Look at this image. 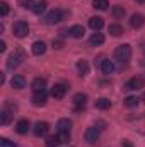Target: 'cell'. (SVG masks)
I'll use <instances>...</instances> for the list:
<instances>
[{"mask_svg":"<svg viewBox=\"0 0 145 147\" xmlns=\"http://www.w3.org/2000/svg\"><path fill=\"white\" fill-rule=\"evenodd\" d=\"M24 60H26V55H24V51L19 48V50H15V51L9 57V60H7V69H9V70H14V69H17Z\"/></svg>","mask_w":145,"mask_h":147,"instance_id":"1","label":"cell"},{"mask_svg":"<svg viewBox=\"0 0 145 147\" xmlns=\"http://www.w3.org/2000/svg\"><path fill=\"white\" fill-rule=\"evenodd\" d=\"M130 57H132V46L130 45H119L116 50H114V58L118 60V62H128L130 60Z\"/></svg>","mask_w":145,"mask_h":147,"instance_id":"2","label":"cell"},{"mask_svg":"<svg viewBox=\"0 0 145 147\" xmlns=\"http://www.w3.org/2000/svg\"><path fill=\"white\" fill-rule=\"evenodd\" d=\"M62 19H63V12H62L60 9H55V10H51V12H48V14L44 16V22H46L48 26L56 24V22H60Z\"/></svg>","mask_w":145,"mask_h":147,"instance_id":"3","label":"cell"},{"mask_svg":"<svg viewBox=\"0 0 145 147\" xmlns=\"http://www.w3.org/2000/svg\"><path fill=\"white\" fill-rule=\"evenodd\" d=\"M14 34L17 38H26L29 34V24L24 21H17L14 24Z\"/></svg>","mask_w":145,"mask_h":147,"instance_id":"4","label":"cell"},{"mask_svg":"<svg viewBox=\"0 0 145 147\" xmlns=\"http://www.w3.org/2000/svg\"><path fill=\"white\" fill-rule=\"evenodd\" d=\"M99 135H101V128H97V127H91V128H87L85 130V142L87 144H96L97 140H99Z\"/></svg>","mask_w":145,"mask_h":147,"instance_id":"5","label":"cell"},{"mask_svg":"<svg viewBox=\"0 0 145 147\" xmlns=\"http://www.w3.org/2000/svg\"><path fill=\"white\" fill-rule=\"evenodd\" d=\"M67 91H68V86L67 84H55L51 87V96L55 99H63L65 94H67Z\"/></svg>","mask_w":145,"mask_h":147,"instance_id":"6","label":"cell"},{"mask_svg":"<svg viewBox=\"0 0 145 147\" xmlns=\"http://www.w3.org/2000/svg\"><path fill=\"white\" fill-rule=\"evenodd\" d=\"M85 105H87V94L77 92L73 96V108H75V111H82L85 108Z\"/></svg>","mask_w":145,"mask_h":147,"instance_id":"7","label":"cell"},{"mask_svg":"<svg viewBox=\"0 0 145 147\" xmlns=\"http://www.w3.org/2000/svg\"><path fill=\"white\" fill-rule=\"evenodd\" d=\"M144 87V79L142 77H132L126 84H125V89L128 91H138Z\"/></svg>","mask_w":145,"mask_h":147,"instance_id":"8","label":"cell"},{"mask_svg":"<svg viewBox=\"0 0 145 147\" xmlns=\"http://www.w3.org/2000/svg\"><path fill=\"white\" fill-rule=\"evenodd\" d=\"M33 132H34L36 137H44L50 132V125L46 121H38L36 125H34V128H33Z\"/></svg>","mask_w":145,"mask_h":147,"instance_id":"9","label":"cell"},{"mask_svg":"<svg viewBox=\"0 0 145 147\" xmlns=\"http://www.w3.org/2000/svg\"><path fill=\"white\" fill-rule=\"evenodd\" d=\"M130 24H132L133 29H140L145 24V16L144 14H133L132 19H130Z\"/></svg>","mask_w":145,"mask_h":147,"instance_id":"10","label":"cell"},{"mask_svg":"<svg viewBox=\"0 0 145 147\" xmlns=\"http://www.w3.org/2000/svg\"><path fill=\"white\" fill-rule=\"evenodd\" d=\"M46 99H48L46 91L34 92V96H33V105H34V106H44V105H46Z\"/></svg>","mask_w":145,"mask_h":147,"instance_id":"11","label":"cell"},{"mask_svg":"<svg viewBox=\"0 0 145 147\" xmlns=\"http://www.w3.org/2000/svg\"><path fill=\"white\" fill-rule=\"evenodd\" d=\"M103 26H104V19H103V17L94 16V17H91V19H89V28H91L92 31H99Z\"/></svg>","mask_w":145,"mask_h":147,"instance_id":"12","label":"cell"},{"mask_svg":"<svg viewBox=\"0 0 145 147\" xmlns=\"http://www.w3.org/2000/svg\"><path fill=\"white\" fill-rule=\"evenodd\" d=\"M31 87H33V91H34V92H41V91H46V79H43V77H36V79L33 80Z\"/></svg>","mask_w":145,"mask_h":147,"instance_id":"13","label":"cell"},{"mask_svg":"<svg viewBox=\"0 0 145 147\" xmlns=\"http://www.w3.org/2000/svg\"><path fill=\"white\" fill-rule=\"evenodd\" d=\"M12 118H14V111L12 110H9V108L2 110V113H0V123L2 125H9L12 121Z\"/></svg>","mask_w":145,"mask_h":147,"instance_id":"14","label":"cell"},{"mask_svg":"<svg viewBox=\"0 0 145 147\" xmlns=\"http://www.w3.org/2000/svg\"><path fill=\"white\" fill-rule=\"evenodd\" d=\"M10 86H12L14 89H24V87H26V79H24V75H14L12 80H10Z\"/></svg>","mask_w":145,"mask_h":147,"instance_id":"15","label":"cell"},{"mask_svg":"<svg viewBox=\"0 0 145 147\" xmlns=\"http://www.w3.org/2000/svg\"><path fill=\"white\" fill-rule=\"evenodd\" d=\"M56 128H58V132H70V128H72V120H68V118H60L58 123H56Z\"/></svg>","mask_w":145,"mask_h":147,"instance_id":"16","label":"cell"},{"mask_svg":"<svg viewBox=\"0 0 145 147\" xmlns=\"http://www.w3.org/2000/svg\"><path fill=\"white\" fill-rule=\"evenodd\" d=\"M29 128H31L29 120H19V121H17V125H15V130H17V134H21V135L28 134V132H29Z\"/></svg>","mask_w":145,"mask_h":147,"instance_id":"17","label":"cell"},{"mask_svg":"<svg viewBox=\"0 0 145 147\" xmlns=\"http://www.w3.org/2000/svg\"><path fill=\"white\" fill-rule=\"evenodd\" d=\"M70 36L75 38V39H79V38H84V34H85V29H84V26H80V24H75V26H72L70 28Z\"/></svg>","mask_w":145,"mask_h":147,"instance_id":"18","label":"cell"},{"mask_svg":"<svg viewBox=\"0 0 145 147\" xmlns=\"http://www.w3.org/2000/svg\"><path fill=\"white\" fill-rule=\"evenodd\" d=\"M101 70H103V74H106V75L114 72V63H113V60L104 58V60L101 62Z\"/></svg>","mask_w":145,"mask_h":147,"instance_id":"19","label":"cell"},{"mask_svg":"<svg viewBox=\"0 0 145 147\" xmlns=\"http://www.w3.org/2000/svg\"><path fill=\"white\" fill-rule=\"evenodd\" d=\"M31 50H33L34 55L39 57V55H43V53L46 51V43H44V41H34L33 46H31Z\"/></svg>","mask_w":145,"mask_h":147,"instance_id":"20","label":"cell"},{"mask_svg":"<svg viewBox=\"0 0 145 147\" xmlns=\"http://www.w3.org/2000/svg\"><path fill=\"white\" fill-rule=\"evenodd\" d=\"M77 70H79L80 77H85L89 74V63H87V60H79L77 62Z\"/></svg>","mask_w":145,"mask_h":147,"instance_id":"21","label":"cell"},{"mask_svg":"<svg viewBox=\"0 0 145 147\" xmlns=\"http://www.w3.org/2000/svg\"><path fill=\"white\" fill-rule=\"evenodd\" d=\"M89 43H91L92 46H99V45H103V43H104V34H103V33H97V31H96V33H94L92 36L89 38Z\"/></svg>","mask_w":145,"mask_h":147,"instance_id":"22","label":"cell"},{"mask_svg":"<svg viewBox=\"0 0 145 147\" xmlns=\"http://www.w3.org/2000/svg\"><path fill=\"white\" fill-rule=\"evenodd\" d=\"M46 7H48V2L46 0H39L34 3V7H33V12L36 14V16H41L44 10H46Z\"/></svg>","mask_w":145,"mask_h":147,"instance_id":"23","label":"cell"},{"mask_svg":"<svg viewBox=\"0 0 145 147\" xmlns=\"http://www.w3.org/2000/svg\"><path fill=\"white\" fill-rule=\"evenodd\" d=\"M111 14H113V17H114V19H123L126 12H125L123 5H113V9H111Z\"/></svg>","mask_w":145,"mask_h":147,"instance_id":"24","label":"cell"},{"mask_svg":"<svg viewBox=\"0 0 145 147\" xmlns=\"http://www.w3.org/2000/svg\"><path fill=\"white\" fill-rule=\"evenodd\" d=\"M123 33H125L123 26H119V24H109V34L111 36H121Z\"/></svg>","mask_w":145,"mask_h":147,"instance_id":"25","label":"cell"},{"mask_svg":"<svg viewBox=\"0 0 145 147\" xmlns=\"http://www.w3.org/2000/svg\"><path fill=\"white\" fill-rule=\"evenodd\" d=\"M96 108L97 110H109L111 108V101H109L108 98H99L96 101Z\"/></svg>","mask_w":145,"mask_h":147,"instance_id":"26","label":"cell"},{"mask_svg":"<svg viewBox=\"0 0 145 147\" xmlns=\"http://www.w3.org/2000/svg\"><path fill=\"white\" fill-rule=\"evenodd\" d=\"M92 7L97 10H108L109 2L108 0H92Z\"/></svg>","mask_w":145,"mask_h":147,"instance_id":"27","label":"cell"},{"mask_svg":"<svg viewBox=\"0 0 145 147\" xmlns=\"http://www.w3.org/2000/svg\"><path fill=\"white\" fill-rule=\"evenodd\" d=\"M44 144H46V147H58L60 146V139H58V135H48Z\"/></svg>","mask_w":145,"mask_h":147,"instance_id":"28","label":"cell"},{"mask_svg":"<svg viewBox=\"0 0 145 147\" xmlns=\"http://www.w3.org/2000/svg\"><path fill=\"white\" fill-rule=\"evenodd\" d=\"M138 101H140V99H138L137 96H128V98L123 101V105H125V106H128V108H133V106H137V105H138Z\"/></svg>","mask_w":145,"mask_h":147,"instance_id":"29","label":"cell"},{"mask_svg":"<svg viewBox=\"0 0 145 147\" xmlns=\"http://www.w3.org/2000/svg\"><path fill=\"white\" fill-rule=\"evenodd\" d=\"M58 139H60V142H68L70 140V132H58Z\"/></svg>","mask_w":145,"mask_h":147,"instance_id":"30","label":"cell"},{"mask_svg":"<svg viewBox=\"0 0 145 147\" xmlns=\"http://www.w3.org/2000/svg\"><path fill=\"white\" fill-rule=\"evenodd\" d=\"M9 14V5L5 2H0V16H7Z\"/></svg>","mask_w":145,"mask_h":147,"instance_id":"31","label":"cell"},{"mask_svg":"<svg viewBox=\"0 0 145 147\" xmlns=\"http://www.w3.org/2000/svg\"><path fill=\"white\" fill-rule=\"evenodd\" d=\"M0 147H17L14 142L7 140V139H0Z\"/></svg>","mask_w":145,"mask_h":147,"instance_id":"32","label":"cell"},{"mask_svg":"<svg viewBox=\"0 0 145 147\" xmlns=\"http://www.w3.org/2000/svg\"><path fill=\"white\" fill-rule=\"evenodd\" d=\"M21 5H22L24 9H33V7H34V2H33V0H21Z\"/></svg>","mask_w":145,"mask_h":147,"instance_id":"33","label":"cell"},{"mask_svg":"<svg viewBox=\"0 0 145 147\" xmlns=\"http://www.w3.org/2000/svg\"><path fill=\"white\" fill-rule=\"evenodd\" d=\"M53 48H63V41L62 39H53Z\"/></svg>","mask_w":145,"mask_h":147,"instance_id":"34","label":"cell"},{"mask_svg":"<svg viewBox=\"0 0 145 147\" xmlns=\"http://www.w3.org/2000/svg\"><path fill=\"white\" fill-rule=\"evenodd\" d=\"M5 48H7L5 41H0V53H3V51H5Z\"/></svg>","mask_w":145,"mask_h":147,"instance_id":"35","label":"cell"},{"mask_svg":"<svg viewBox=\"0 0 145 147\" xmlns=\"http://www.w3.org/2000/svg\"><path fill=\"white\" fill-rule=\"evenodd\" d=\"M123 147H133L130 144V140H123Z\"/></svg>","mask_w":145,"mask_h":147,"instance_id":"36","label":"cell"},{"mask_svg":"<svg viewBox=\"0 0 145 147\" xmlns=\"http://www.w3.org/2000/svg\"><path fill=\"white\" fill-rule=\"evenodd\" d=\"M137 2H138V3H145V0H137Z\"/></svg>","mask_w":145,"mask_h":147,"instance_id":"37","label":"cell"},{"mask_svg":"<svg viewBox=\"0 0 145 147\" xmlns=\"http://www.w3.org/2000/svg\"><path fill=\"white\" fill-rule=\"evenodd\" d=\"M142 101H144V103H145V94H144V96H142Z\"/></svg>","mask_w":145,"mask_h":147,"instance_id":"38","label":"cell"}]
</instances>
